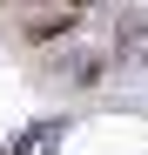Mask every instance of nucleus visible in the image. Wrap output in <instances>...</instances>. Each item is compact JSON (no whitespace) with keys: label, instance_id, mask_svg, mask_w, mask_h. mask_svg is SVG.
<instances>
[{"label":"nucleus","instance_id":"obj_1","mask_svg":"<svg viewBox=\"0 0 148 155\" xmlns=\"http://www.w3.org/2000/svg\"><path fill=\"white\" fill-rule=\"evenodd\" d=\"M27 27H34V41H54V34H67V27H74V14H67V7H61V14H34Z\"/></svg>","mask_w":148,"mask_h":155}]
</instances>
